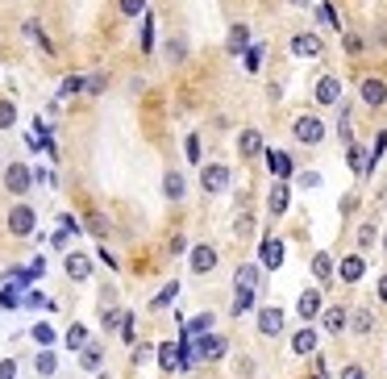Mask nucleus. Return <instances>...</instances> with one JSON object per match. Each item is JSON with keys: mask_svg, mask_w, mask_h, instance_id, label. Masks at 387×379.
Segmentation results:
<instances>
[{"mask_svg": "<svg viewBox=\"0 0 387 379\" xmlns=\"http://www.w3.org/2000/svg\"><path fill=\"white\" fill-rule=\"evenodd\" d=\"M321 21H329V25H338V13H334V5H321Z\"/></svg>", "mask_w": 387, "mask_h": 379, "instance_id": "8fccbe9b", "label": "nucleus"}, {"mask_svg": "<svg viewBox=\"0 0 387 379\" xmlns=\"http://www.w3.org/2000/svg\"><path fill=\"white\" fill-rule=\"evenodd\" d=\"M117 9H121L125 17H142V13H146V0H121Z\"/></svg>", "mask_w": 387, "mask_h": 379, "instance_id": "e433bc0d", "label": "nucleus"}, {"mask_svg": "<svg viewBox=\"0 0 387 379\" xmlns=\"http://www.w3.org/2000/svg\"><path fill=\"white\" fill-rule=\"evenodd\" d=\"M258 67H262V46H246V71L254 75Z\"/></svg>", "mask_w": 387, "mask_h": 379, "instance_id": "f704fd0d", "label": "nucleus"}, {"mask_svg": "<svg viewBox=\"0 0 387 379\" xmlns=\"http://www.w3.org/2000/svg\"><path fill=\"white\" fill-rule=\"evenodd\" d=\"M175 292H179V284H175V280H171V284H167V288H162V292H158V296H154V308H167V304H171V300H175Z\"/></svg>", "mask_w": 387, "mask_h": 379, "instance_id": "72a5a7b5", "label": "nucleus"}, {"mask_svg": "<svg viewBox=\"0 0 387 379\" xmlns=\"http://www.w3.org/2000/svg\"><path fill=\"white\" fill-rule=\"evenodd\" d=\"M29 338H34L38 346H54V338H59V334H54V330H50V325H46V321H38V325H34V330H29Z\"/></svg>", "mask_w": 387, "mask_h": 379, "instance_id": "bb28decb", "label": "nucleus"}, {"mask_svg": "<svg viewBox=\"0 0 387 379\" xmlns=\"http://www.w3.org/2000/svg\"><path fill=\"white\" fill-rule=\"evenodd\" d=\"M13 125H17V104L0 100V130H13Z\"/></svg>", "mask_w": 387, "mask_h": 379, "instance_id": "c85d7f7f", "label": "nucleus"}, {"mask_svg": "<svg viewBox=\"0 0 387 379\" xmlns=\"http://www.w3.org/2000/svg\"><path fill=\"white\" fill-rule=\"evenodd\" d=\"M312 96H316V104H338L342 100V80L338 75H321Z\"/></svg>", "mask_w": 387, "mask_h": 379, "instance_id": "39448f33", "label": "nucleus"}, {"mask_svg": "<svg viewBox=\"0 0 387 379\" xmlns=\"http://www.w3.org/2000/svg\"><path fill=\"white\" fill-rule=\"evenodd\" d=\"M346 50H350V54H358V50H362V38H354V34H350V38H346Z\"/></svg>", "mask_w": 387, "mask_h": 379, "instance_id": "3c124183", "label": "nucleus"}, {"mask_svg": "<svg viewBox=\"0 0 387 379\" xmlns=\"http://www.w3.org/2000/svg\"><path fill=\"white\" fill-rule=\"evenodd\" d=\"M229 180H234V171L225 167V162H208V167H204V175H200L204 192H225V188H229Z\"/></svg>", "mask_w": 387, "mask_h": 379, "instance_id": "f03ea898", "label": "nucleus"}, {"mask_svg": "<svg viewBox=\"0 0 387 379\" xmlns=\"http://www.w3.org/2000/svg\"><path fill=\"white\" fill-rule=\"evenodd\" d=\"M212 321H216L212 313H200V317H192V321H188V338H200V334H208V330H212Z\"/></svg>", "mask_w": 387, "mask_h": 379, "instance_id": "393cba45", "label": "nucleus"}, {"mask_svg": "<svg viewBox=\"0 0 387 379\" xmlns=\"http://www.w3.org/2000/svg\"><path fill=\"white\" fill-rule=\"evenodd\" d=\"M279 330H284V313H279V308H262V313H258V334H262V338H275Z\"/></svg>", "mask_w": 387, "mask_h": 379, "instance_id": "0eeeda50", "label": "nucleus"}, {"mask_svg": "<svg viewBox=\"0 0 387 379\" xmlns=\"http://www.w3.org/2000/svg\"><path fill=\"white\" fill-rule=\"evenodd\" d=\"M238 150H242V158H254V154H262V134H258V130H242V138H238Z\"/></svg>", "mask_w": 387, "mask_h": 379, "instance_id": "2eb2a0df", "label": "nucleus"}, {"mask_svg": "<svg viewBox=\"0 0 387 379\" xmlns=\"http://www.w3.org/2000/svg\"><path fill=\"white\" fill-rule=\"evenodd\" d=\"M188 158H192V162H200V138H196V134L188 138Z\"/></svg>", "mask_w": 387, "mask_h": 379, "instance_id": "a18cd8bd", "label": "nucleus"}, {"mask_svg": "<svg viewBox=\"0 0 387 379\" xmlns=\"http://www.w3.org/2000/svg\"><path fill=\"white\" fill-rule=\"evenodd\" d=\"M258 254H262V267H266V271H275V267H284V242H279V238H266Z\"/></svg>", "mask_w": 387, "mask_h": 379, "instance_id": "9d476101", "label": "nucleus"}, {"mask_svg": "<svg viewBox=\"0 0 387 379\" xmlns=\"http://www.w3.org/2000/svg\"><path fill=\"white\" fill-rule=\"evenodd\" d=\"M34 367H38V375H54V371H59V354H54V350L46 346V350L34 358Z\"/></svg>", "mask_w": 387, "mask_h": 379, "instance_id": "5701e85b", "label": "nucleus"}, {"mask_svg": "<svg viewBox=\"0 0 387 379\" xmlns=\"http://www.w3.org/2000/svg\"><path fill=\"white\" fill-rule=\"evenodd\" d=\"M342 379H366V371L358 363H350V367H342Z\"/></svg>", "mask_w": 387, "mask_h": 379, "instance_id": "79ce46f5", "label": "nucleus"}, {"mask_svg": "<svg viewBox=\"0 0 387 379\" xmlns=\"http://www.w3.org/2000/svg\"><path fill=\"white\" fill-rule=\"evenodd\" d=\"M0 304H5V308H17V304H21V292H17V288H5V292H0Z\"/></svg>", "mask_w": 387, "mask_h": 379, "instance_id": "a19ab883", "label": "nucleus"}, {"mask_svg": "<svg viewBox=\"0 0 387 379\" xmlns=\"http://www.w3.org/2000/svg\"><path fill=\"white\" fill-rule=\"evenodd\" d=\"M288 5H296V9H308V5H312V0H288Z\"/></svg>", "mask_w": 387, "mask_h": 379, "instance_id": "864d4df0", "label": "nucleus"}, {"mask_svg": "<svg viewBox=\"0 0 387 379\" xmlns=\"http://www.w3.org/2000/svg\"><path fill=\"white\" fill-rule=\"evenodd\" d=\"M158 363H162V371H179V350L171 342H162L158 346Z\"/></svg>", "mask_w": 387, "mask_h": 379, "instance_id": "b1692460", "label": "nucleus"}, {"mask_svg": "<svg viewBox=\"0 0 387 379\" xmlns=\"http://www.w3.org/2000/svg\"><path fill=\"white\" fill-rule=\"evenodd\" d=\"M288 204H292V192H288L284 184H275V188H271V196H266V208H271L275 217H279V212H288Z\"/></svg>", "mask_w": 387, "mask_h": 379, "instance_id": "dca6fc26", "label": "nucleus"}, {"mask_svg": "<svg viewBox=\"0 0 387 379\" xmlns=\"http://www.w3.org/2000/svg\"><path fill=\"white\" fill-rule=\"evenodd\" d=\"M121 342H134V313H121Z\"/></svg>", "mask_w": 387, "mask_h": 379, "instance_id": "4c0bfd02", "label": "nucleus"}, {"mask_svg": "<svg viewBox=\"0 0 387 379\" xmlns=\"http://www.w3.org/2000/svg\"><path fill=\"white\" fill-rule=\"evenodd\" d=\"M0 379H17V363H13V358L0 363Z\"/></svg>", "mask_w": 387, "mask_h": 379, "instance_id": "37998d69", "label": "nucleus"}, {"mask_svg": "<svg viewBox=\"0 0 387 379\" xmlns=\"http://www.w3.org/2000/svg\"><path fill=\"white\" fill-rule=\"evenodd\" d=\"M117 325H121V313L108 308V313H104V330H117Z\"/></svg>", "mask_w": 387, "mask_h": 379, "instance_id": "de8ad7c7", "label": "nucleus"}, {"mask_svg": "<svg viewBox=\"0 0 387 379\" xmlns=\"http://www.w3.org/2000/svg\"><path fill=\"white\" fill-rule=\"evenodd\" d=\"M246 46H250V25H234V29H229V42H225V50H229V54H242Z\"/></svg>", "mask_w": 387, "mask_h": 379, "instance_id": "f3484780", "label": "nucleus"}, {"mask_svg": "<svg viewBox=\"0 0 387 379\" xmlns=\"http://www.w3.org/2000/svg\"><path fill=\"white\" fill-rule=\"evenodd\" d=\"M362 276H366V258H362V254L342 258V280H346V284H358Z\"/></svg>", "mask_w": 387, "mask_h": 379, "instance_id": "4468645a", "label": "nucleus"}, {"mask_svg": "<svg viewBox=\"0 0 387 379\" xmlns=\"http://www.w3.org/2000/svg\"><path fill=\"white\" fill-rule=\"evenodd\" d=\"M238 288H258V267H238Z\"/></svg>", "mask_w": 387, "mask_h": 379, "instance_id": "7c9ffc66", "label": "nucleus"}, {"mask_svg": "<svg viewBox=\"0 0 387 379\" xmlns=\"http://www.w3.org/2000/svg\"><path fill=\"white\" fill-rule=\"evenodd\" d=\"M383 250H387V238H383Z\"/></svg>", "mask_w": 387, "mask_h": 379, "instance_id": "5fc2aeb1", "label": "nucleus"}, {"mask_svg": "<svg viewBox=\"0 0 387 379\" xmlns=\"http://www.w3.org/2000/svg\"><path fill=\"white\" fill-rule=\"evenodd\" d=\"M184 54H188L184 38H171V42H167V63H184Z\"/></svg>", "mask_w": 387, "mask_h": 379, "instance_id": "473e14b6", "label": "nucleus"}, {"mask_svg": "<svg viewBox=\"0 0 387 379\" xmlns=\"http://www.w3.org/2000/svg\"><path fill=\"white\" fill-rule=\"evenodd\" d=\"M104 84H108V80H104V75H92V80H88V84H84V88H88V92H92V96H96V92H104Z\"/></svg>", "mask_w": 387, "mask_h": 379, "instance_id": "c03bdc74", "label": "nucleus"}, {"mask_svg": "<svg viewBox=\"0 0 387 379\" xmlns=\"http://www.w3.org/2000/svg\"><path fill=\"white\" fill-rule=\"evenodd\" d=\"M216 267V250L212 246H192V271H196V276H208V271Z\"/></svg>", "mask_w": 387, "mask_h": 379, "instance_id": "423d86ee", "label": "nucleus"}, {"mask_svg": "<svg viewBox=\"0 0 387 379\" xmlns=\"http://www.w3.org/2000/svg\"><path fill=\"white\" fill-rule=\"evenodd\" d=\"M312 276L325 284L329 276H334V258H329V254H316V258H312Z\"/></svg>", "mask_w": 387, "mask_h": 379, "instance_id": "cd10ccee", "label": "nucleus"}, {"mask_svg": "<svg viewBox=\"0 0 387 379\" xmlns=\"http://www.w3.org/2000/svg\"><path fill=\"white\" fill-rule=\"evenodd\" d=\"M79 88H84V80H79V75H67V80L59 84V96H71V92H79Z\"/></svg>", "mask_w": 387, "mask_h": 379, "instance_id": "58836bf2", "label": "nucleus"}, {"mask_svg": "<svg viewBox=\"0 0 387 379\" xmlns=\"http://www.w3.org/2000/svg\"><path fill=\"white\" fill-rule=\"evenodd\" d=\"M100 363H104V350H100V346H92V342H88V346H84V350H79V367H84V371H96V367H100Z\"/></svg>", "mask_w": 387, "mask_h": 379, "instance_id": "412c9836", "label": "nucleus"}, {"mask_svg": "<svg viewBox=\"0 0 387 379\" xmlns=\"http://www.w3.org/2000/svg\"><path fill=\"white\" fill-rule=\"evenodd\" d=\"M25 304H34V308H50V300H46L42 292H29V296H25Z\"/></svg>", "mask_w": 387, "mask_h": 379, "instance_id": "49530a36", "label": "nucleus"}, {"mask_svg": "<svg viewBox=\"0 0 387 379\" xmlns=\"http://www.w3.org/2000/svg\"><path fill=\"white\" fill-rule=\"evenodd\" d=\"M292 134H296V138H300L304 146H316V142L325 138V125H321V117H296Z\"/></svg>", "mask_w": 387, "mask_h": 379, "instance_id": "20e7f679", "label": "nucleus"}, {"mask_svg": "<svg viewBox=\"0 0 387 379\" xmlns=\"http://www.w3.org/2000/svg\"><path fill=\"white\" fill-rule=\"evenodd\" d=\"M254 308V288H238L234 292V317H242V313H250Z\"/></svg>", "mask_w": 387, "mask_h": 379, "instance_id": "a878e982", "label": "nucleus"}, {"mask_svg": "<svg viewBox=\"0 0 387 379\" xmlns=\"http://www.w3.org/2000/svg\"><path fill=\"white\" fill-rule=\"evenodd\" d=\"M296 308H300V317H304V321H312V317L321 313V292H304Z\"/></svg>", "mask_w": 387, "mask_h": 379, "instance_id": "aec40b11", "label": "nucleus"}, {"mask_svg": "<svg viewBox=\"0 0 387 379\" xmlns=\"http://www.w3.org/2000/svg\"><path fill=\"white\" fill-rule=\"evenodd\" d=\"M67 346L71 350H84L88 346V325H71V330H67Z\"/></svg>", "mask_w": 387, "mask_h": 379, "instance_id": "c756f323", "label": "nucleus"}, {"mask_svg": "<svg viewBox=\"0 0 387 379\" xmlns=\"http://www.w3.org/2000/svg\"><path fill=\"white\" fill-rule=\"evenodd\" d=\"M234 234H238V238H250V234H254V217H250V212H242L238 221H234Z\"/></svg>", "mask_w": 387, "mask_h": 379, "instance_id": "c9c22d12", "label": "nucleus"}, {"mask_svg": "<svg viewBox=\"0 0 387 379\" xmlns=\"http://www.w3.org/2000/svg\"><path fill=\"white\" fill-rule=\"evenodd\" d=\"M29 184H34V171L25 167V162H9V171H5V188H9L13 196H25V192H29Z\"/></svg>", "mask_w": 387, "mask_h": 379, "instance_id": "7ed1b4c3", "label": "nucleus"}, {"mask_svg": "<svg viewBox=\"0 0 387 379\" xmlns=\"http://www.w3.org/2000/svg\"><path fill=\"white\" fill-rule=\"evenodd\" d=\"M67 276H71L75 284H84V280L92 276V258H88V254H67Z\"/></svg>", "mask_w": 387, "mask_h": 379, "instance_id": "ddd939ff", "label": "nucleus"}, {"mask_svg": "<svg viewBox=\"0 0 387 379\" xmlns=\"http://www.w3.org/2000/svg\"><path fill=\"white\" fill-rule=\"evenodd\" d=\"M162 192H167V200H184V175L179 171H167V175H162Z\"/></svg>", "mask_w": 387, "mask_h": 379, "instance_id": "a211bd4d", "label": "nucleus"}, {"mask_svg": "<svg viewBox=\"0 0 387 379\" xmlns=\"http://www.w3.org/2000/svg\"><path fill=\"white\" fill-rule=\"evenodd\" d=\"M266 162H271V175H275V180H288V175H292V154L266 150Z\"/></svg>", "mask_w": 387, "mask_h": 379, "instance_id": "f8f14e48", "label": "nucleus"}, {"mask_svg": "<svg viewBox=\"0 0 387 379\" xmlns=\"http://www.w3.org/2000/svg\"><path fill=\"white\" fill-rule=\"evenodd\" d=\"M292 54H300V59H316V54H321V38L316 34H296L292 38Z\"/></svg>", "mask_w": 387, "mask_h": 379, "instance_id": "6e6552de", "label": "nucleus"}, {"mask_svg": "<svg viewBox=\"0 0 387 379\" xmlns=\"http://www.w3.org/2000/svg\"><path fill=\"white\" fill-rule=\"evenodd\" d=\"M292 350H296V354H312V350H316V330H308V325H304V330L292 338Z\"/></svg>", "mask_w": 387, "mask_h": 379, "instance_id": "6ab92c4d", "label": "nucleus"}, {"mask_svg": "<svg viewBox=\"0 0 387 379\" xmlns=\"http://www.w3.org/2000/svg\"><path fill=\"white\" fill-rule=\"evenodd\" d=\"M316 184H321V175H316V171H304V175H300V188H316Z\"/></svg>", "mask_w": 387, "mask_h": 379, "instance_id": "09e8293b", "label": "nucleus"}, {"mask_svg": "<svg viewBox=\"0 0 387 379\" xmlns=\"http://www.w3.org/2000/svg\"><path fill=\"white\" fill-rule=\"evenodd\" d=\"M350 325H354V334H371V325H375V317H371L366 308H358V313L350 317Z\"/></svg>", "mask_w": 387, "mask_h": 379, "instance_id": "2f4dec72", "label": "nucleus"}, {"mask_svg": "<svg viewBox=\"0 0 387 379\" xmlns=\"http://www.w3.org/2000/svg\"><path fill=\"white\" fill-rule=\"evenodd\" d=\"M346 321H350L346 308H325V330H329V334H342V330H346Z\"/></svg>", "mask_w": 387, "mask_h": 379, "instance_id": "4be33fe9", "label": "nucleus"}, {"mask_svg": "<svg viewBox=\"0 0 387 379\" xmlns=\"http://www.w3.org/2000/svg\"><path fill=\"white\" fill-rule=\"evenodd\" d=\"M379 300H383V304H387V276H383V280H379Z\"/></svg>", "mask_w": 387, "mask_h": 379, "instance_id": "603ef678", "label": "nucleus"}, {"mask_svg": "<svg viewBox=\"0 0 387 379\" xmlns=\"http://www.w3.org/2000/svg\"><path fill=\"white\" fill-rule=\"evenodd\" d=\"M358 92H362V100H366L371 108L387 104V84H383V80H362V88H358Z\"/></svg>", "mask_w": 387, "mask_h": 379, "instance_id": "9b49d317", "label": "nucleus"}, {"mask_svg": "<svg viewBox=\"0 0 387 379\" xmlns=\"http://www.w3.org/2000/svg\"><path fill=\"white\" fill-rule=\"evenodd\" d=\"M221 354H225V338H221V334H200L196 358H221Z\"/></svg>", "mask_w": 387, "mask_h": 379, "instance_id": "1a4fd4ad", "label": "nucleus"}, {"mask_svg": "<svg viewBox=\"0 0 387 379\" xmlns=\"http://www.w3.org/2000/svg\"><path fill=\"white\" fill-rule=\"evenodd\" d=\"M34 225H38V212H34L29 204H13V208H9V234H13V238H29Z\"/></svg>", "mask_w": 387, "mask_h": 379, "instance_id": "f257e3e1", "label": "nucleus"}, {"mask_svg": "<svg viewBox=\"0 0 387 379\" xmlns=\"http://www.w3.org/2000/svg\"><path fill=\"white\" fill-rule=\"evenodd\" d=\"M358 246H362V250H371V246H375V225H371V221L358 230Z\"/></svg>", "mask_w": 387, "mask_h": 379, "instance_id": "ea45409f", "label": "nucleus"}]
</instances>
